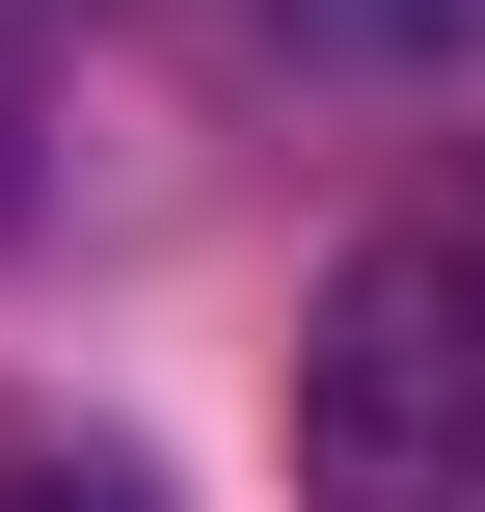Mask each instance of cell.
<instances>
[{
  "mask_svg": "<svg viewBox=\"0 0 485 512\" xmlns=\"http://www.w3.org/2000/svg\"><path fill=\"white\" fill-rule=\"evenodd\" d=\"M0 512H162L135 459H0Z\"/></svg>",
  "mask_w": 485,
  "mask_h": 512,
  "instance_id": "cell-2",
  "label": "cell"
},
{
  "mask_svg": "<svg viewBox=\"0 0 485 512\" xmlns=\"http://www.w3.org/2000/svg\"><path fill=\"white\" fill-rule=\"evenodd\" d=\"M459 486H485V189H432L297 297V512H459Z\"/></svg>",
  "mask_w": 485,
  "mask_h": 512,
  "instance_id": "cell-1",
  "label": "cell"
}]
</instances>
